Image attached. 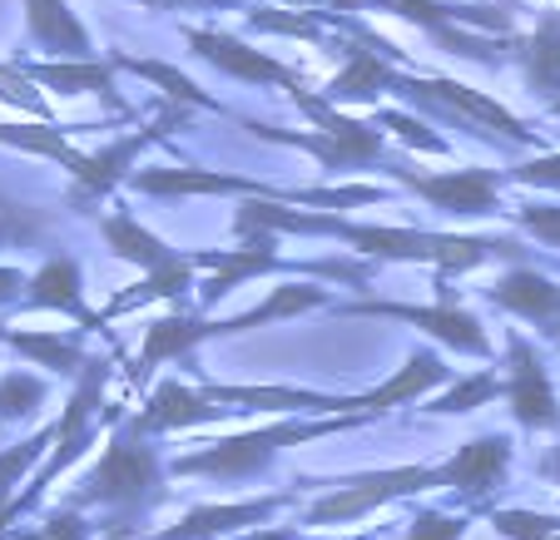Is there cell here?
Instances as JSON below:
<instances>
[{
  "instance_id": "7dc6e473",
  "label": "cell",
  "mask_w": 560,
  "mask_h": 540,
  "mask_svg": "<svg viewBox=\"0 0 560 540\" xmlns=\"http://www.w3.org/2000/svg\"><path fill=\"white\" fill-rule=\"evenodd\" d=\"M540 338H546V342H556V348H560V313L546 322V328H540Z\"/></svg>"
},
{
  "instance_id": "bcb514c9",
  "label": "cell",
  "mask_w": 560,
  "mask_h": 540,
  "mask_svg": "<svg viewBox=\"0 0 560 540\" xmlns=\"http://www.w3.org/2000/svg\"><path fill=\"white\" fill-rule=\"evenodd\" d=\"M278 5H288V11H303V15L328 11V0H278Z\"/></svg>"
},
{
  "instance_id": "e575fe53",
  "label": "cell",
  "mask_w": 560,
  "mask_h": 540,
  "mask_svg": "<svg viewBox=\"0 0 560 540\" xmlns=\"http://www.w3.org/2000/svg\"><path fill=\"white\" fill-rule=\"evenodd\" d=\"M387 189L377 184H342V189H283L278 203H303V209H323V213H338V209H358V203H382Z\"/></svg>"
},
{
  "instance_id": "d6a6232c",
  "label": "cell",
  "mask_w": 560,
  "mask_h": 540,
  "mask_svg": "<svg viewBox=\"0 0 560 540\" xmlns=\"http://www.w3.org/2000/svg\"><path fill=\"white\" fill-rule=\"evenodd\" d=\"M497 397H506V377H501V372H491V367H481V372H466V377H456L452 387H446V392L436 397L432 407H427V412L462 416V412H476V407L497 402Z\"/></svg>"
},
{
  "instance_id": "3957f363",
  "label": "cell",
  "mask_w": 560,
  "mask_h": 540,
  "mask_svg": "<svg viewBox=\"0 0 560 540\" xmlns=\"http://www.w3.org/2000/svg\"><path fill=\"white\" fill-rule=\"evenodd\" d=\"M298 109L307 115V125L313 129H268L258 125V119H238V129H248V134L268 139V144H288V149H303V154H313L317 169L323 174H348V169H368V164H377V169H387L392 154H387V134H382L377 125H362L358 115H348V109L328 105L323 99V90H293Z\"/></svg>"
},
{
  "instance_id": "603a6c76",
  "label": "cell",
  "mask_w": 560,
  "mask_h": 540,
  "mask_svg": "<svg viewBox=\"0 0 560 540\" xmlns=\"http://www.w3.org/2000/svg\"><path fill=\"white\" fill-rule=\"evenodd\" d=\"M342 50H348V64L323 85V99L352 115V109L377 105V99L387 95L392 80H397V64H392L387 55H377L372 45H362V40H342Z\"/></svg>"
},
{
  "instance_id": "b9f144b4",
  "label": "cell",
  "mask_w": 560,
  "mask_h": 540,
  "mask_svg": "<svg viewBox=\"0 0 560 540\" xmlns=\"http://www.w3.org/2000/svg\"><path fill=\"white\" fill-rule=\"evenodd\" d=\"M90 530H100V526H90L85 510L60 506L50 520H45V526L25 530V536H5V540H90Z\"/></svg>"
},
{
  "instance_id": "9a60e30c",
  "label": "cell",
  "mask_w": 560,
  "mask_h": 540,
  "mask_svg": "<svg viewBox=\"0 0 560 540\" xmlns=\"http://www.w3.org/2000/svg\"><path fill=\"white\" fill-rule=\"evenodd\" d=\"M442 486H452L456 496L466 501H491L501 486H506V471H511V436L506 432H487V436H471L462 442L442 467Z\"/></svg>"
},
{
  "instance_id": "2e32d148",
  "label": "cell",
  "mask_w": 560,
  "mask_h": 540,
  "mask_svg": "<svg viewBox=\"0 0 560 540\" xmlns=\"http://www.w3.org/2000/svg\"><path fill=\"white\" fill-rule=\"evenodd\" d=\"M203 392L229 412H278V416H358L352 397L313 392V387H223L203 381Z\"/></svg>"
},
{
  "instance_id": "816d5d0a",
  "label": "cell",
  "mask_w": 560,
  "mask_h": 540,
  "mask_svg": "<svg viewBox=\"0 0 560 540\" xmlns=\"http://www.w3.org/2000/svg\"><path fill=\"white\" fill-rule=\"evenodd\" d=\"M556 540H560V536H556Z\"/></svg>"
},
{
  "instance_id": "836d02e7",
  "label": "cell",
  "mask_w": 560,
  "mask_h": 540,
  "mask_svg": "<svg viewBox=\"0 0 560 540\" xmlns=\"http://www.w3.org/2000/svg\"><path fill=\"white\" fill-rule=\"evenodd\" d=\"M45 397H50L45 377H35V372H5L0 377V422H31L45 407Z\"/></svg>"
},
{
  "instance_id": "f35d334b",
  "label": "cell",
  "mask_w": 560,
  "mask_h": 540,
  "mask_svg": "<svg viewBox=\"0 0 560 540\" xmlns=\"http://www.w3.org/2000/svg\"><path fill=\"white\" fill-rule=\"evenodd\" d=\"M516 223L526 228L536 244L560 248V199H526L516 203Z\"/></svg>"
},
{
  "instance_id": "f546056e",
  "label": "cell",
  "mask_w": 560,
  "mask_h": 540,
  "mask_svg": "<svg viewBox=\"0 0 560 540\" xmlns=\"http://www.w3.org/2000/svg\"><path fill=\"white\" fill-rule=\"evenodd\" d=\"M109 64H115V70H125V74H139V80H144V85H154L159 95L170 99V105H184V109H194V115H199V109H209V115L233 119L229 105H219L209 90H199L189 74H184L179 64H170V60H144V55H119L115 50V55H109Z\"/></svg>"
},
{
  "instance_id": "8fae6325",
  "label": "cell",
  "mask_w": 560,
  "mask_h": 540,
  "mask_svg": "<svg viewBox=\"0 0 560 540\" xmlns=\"http://www.w3.org/2000/svg\"><path fill=\"white\" fill-rule=\"evenodd\" d=\"M506 407L516 416V426H526V432H556L560 426V397L546 372V357L516 328L506 332Z\"/></svg>"
},
{
  "instance_id": "5bb4252c",
  "label": "cell",
  "mask_w": 560,
  "mask_h": 540,
  "mask_svg": "<svg viewBox=\"0 0 560 540\" xmlns=\"http://www.w3.org/2000/svg\"><path fill=\"white\" fill-rule=\"evenodd\" d=\"M15 70H21L25 80L40 90V95H45V90H50V95H60V99L95 95L109 115L129 119V105L119 99V90H115L119 70L109 64V55H100V60H15Z\"/></svg>"
},
{
  "instance_id": "d590c367",
  "label": "cell",
  "mask_w": 560,
  "mask_h": 540,
  "mask_svg": "<svg viewBox=\"0 0 560 540\" xmlns=\"http://www.w3.org/2000/svg\"><path fill=\"white\" fill-rule=\"evenodd\" d=\"M0 105H11V109H21V115H31L35 125H60V119H55V109H50V99H45L40 90H35L31 80L15 70V60H0Z\"/></svg>"
},
{
  "instance_id": "4dcf8cb0",
  "label": "cell",
  "mask_w": 560,
  "mask_h": 540,
  "mask_svg": "<svg viewBox=\"0 0 560 540\" xmlns=\"http://www.w3.org/2000/svg\"><path fill=\"white\" fill-rule=\"evenodd\" d=\"M0 144L21 149V154H40V160H55L65 174L80 169V149L70 144V125H0Z\"/></svg>"
},
{
  "instance_id": "1f68e13d",
  "label": "cell",
  "mask_w": 560,
  "mask_h": 540,
  "mask_svg": "<svg viewBox=\"0 0 560 540\" xmlns=\"http://www.w3.org/2000/svg\"><path fill=\"white\" fill-rule=\"evenodd\" d=\"M50 446H55V422L40 426V432H31L25 442H15V446H0V520H5V510H11L15 486L31 477V467L40 461V456H50Z\"/></svg>"
},
{
  "instance_id": "74e56055",
  "label": "cell",
  "mask_w": 560,
  "mask_h": 540,
  "mask_svg": "<svg viewBox=\"0 0 560 540\" xmlns=\"http://www.w3.org/2000/svg\"><path fill=\"white\" fill-rule=\"evenodd\" d=\"M491 526L506 540H556L560 536V516H546V510H491Z\"/></svg>"
},
{
  "instance_id": "7bdbcfd3",
  "label": "cell",
  "mask_w": 560,
  "mask_h": 540,
  "mask_svg": "<svg viewBox=\"0 0 560 540\" xmlns=\"http://www.w3.org/2000/svg\"><path fill=\"white\" fill-rule=\"evenodd\" d=\"M135 5H144V11H233V0H135Z\"/></svg>"
},
{
  "instance_id": "9c48e42d",
  "label": "cell",
  "mask_w": 560,
  "mask_h": 540,
  "mask_svg": "<svg viewBox=\"0 0 560 540\" xmlns=\"http://www.w3.org/2000/svg\"><path fill=\"white\" fill-rule=\"evenodd\" d=\"M328 496H317L307 506L303 526H342V520L372 516V510L392 506V501H407L427 486H442V471L436 467H387V471H362V477H342L328 481Z\"/></svg>"
},
{
  "instance_id": "cb8c5ba5",
  "label": "cell",
  "mask_w": 560,
  "mask_h": 540,
  "mask_svg": "<svg viewBox=\"0 0 560 540\" xmlns=\"http://www.w3.org/2000/svg\"><path fill=\"white\" fill-rule=\"evenodd\" d=\"M317 307H338V293L323 283H307V278H288V283L268 287L248 313L219 318V328H223V338H238V332L268 328V322H288V318H303V313H317Z\"/></svg>"
},
{
  "instance_id": "ee69618b",
  "label": "cell",
  "mask_w": 560,
  "mask_h": 540,
  "mask_svg": "<svg viewBox=\"0 0 560 540\" xmlns=\"http://www.w3.org/2000/svg\"><path fill=\"white\" fill-rule=\"evenodd\" d=\"M25 287H31V273L15 263H0V307H11L25 297Z\"/></svg>"
},
{
  "instance_id": "6da1fadb",
  "label": "cell",
  "mask_w": 560,
  "mask_h": 540,
  "mask_svg": "<svg viewBox=\"0 0 560 540\" xmlns=\"http://www.w3.org/2000/svg\"><path fill=\"white\" fill-rule=\"evenodd\" d=\"M332 238L348 244L352 258H372V263H422L436 268L442 278L471 273V268L491 263V258H521L526 248L511 234L476 238V234H427V228H392V223H358L342 213L323 209H288L278 199H244L233 213V238Z\"/></svg>"
},
{
  "instance_id": "7a4b0ae2",
  "label": "cell",
  "mask_w": 560,
  "mask_h": 540,
  "mask_svg": "<svg viewBox=\"0 0 560 540\" xmlns=\"http://www.w3.org/2000/svg\"><path fill=\"white\" fill-rule=\"evenodd\" d=\"M170 461L159 456L154 436L135 422V416H119L105 436V451L100 461L90 467V477L70 491L65 506L70 510H90V506H105L109 510V526L105 540H125L129 530H139V520L170 496Z\"/></svg>"
},
{
  "instance_id": "7c38bea8",
  "label": "cell",
  "mask_w": 560,
  "mask_h": 540,
  "mask_svg": "<svg viewBox=\"0 0 560 540\" xmlns=\"http://www.w3.org/2000/svg\"><path fill=\"white\" fill-rule=\"evenodd\" d=\"M184 40H189V55H199L203 64H213L229 80H244V85H278V90H303L307 80L293 70V64L273 60L268 50H254L248 40L229 31H213V25H184Z\"/></svg>"
},
{
  "instance_id": "30bf717a",
  "label": "cell",
  "mask_w": 560,
  "mask_h": 540,
  "mask_svg": "<svg viewBox=\"0 0 560 540\" xmlns=\"http://www.w3.org/2000/svg\"><path fill=\"white\" fill-rule=\"evenodd\" d=\"M332 313H342V318L407 322V328H417V332H427V338L446 342V348L462 352V357L491 362V338H487V328H481V318H476V313H466V307H456L452 297H442V303H387V297H352V303H338Z\"/></svg>"
},
{
  "instance_id": "ab89813d",
  "label": "cell",
  "mask_w": 560,
  "mask_h": 540,
  "mask_svg": "<svg viewBox=\"0 0 560 540\" xmlns=\"http://www.w3.org/2000/svg\"><path fill=\"white\" fill-rule=\"evenodd\" d=\"M506 184H521V189H546L560 199V149H546L536 160H521L516 169H506Z\"/></svg>"
},
{
  "instance_id": "c3c4849f",
  "label": "cell",
  "mask_w": 560,
  "mask_h": 540,
  "mask_svg": "<svg viewBox=\"0 0 560 540\" xmlns=\"http://www.w3.org/2000/svg\"><path fill=\"white\" fill-rule=\"evenodd\" d=\"M540 471H546V477H556V481H560V451H550L546 461H540Z\"/></svg>"
},
{
  "instance_id": "8992f818",
  "label": "cell",
  "mask_w": 560,
  "mask_h": 540,
  "mask_svg": "<svg viewBox=\"0 0 560 540\" xmlns=\"http://www.w3.org/2000/svg\"><path fill=\"white\" fill-rule=\"evenodd\" d=\"M105 381H109V357H90L85 377L74 381L70 402H65L60 422H55V446H50V456H45V467L35 471L31 486L11 501V510H5V520H0V536H5V526H11L15 516H25V510L40 506L45 491H50L55 481H60L65 471H70L74 461L100 442V436H109V426L119 422L115 407H105Z\"/></svg>"
},
{
  "instance_id": "f6af8a7d",
  "label": "cell",
  "mask_w": 560,
  "mask_h": 540,
  "mask_svg": "<svg viewBox=\"0 0 560 540\" xmlns=\"http://www.w3.org/2000/svg\"><path fill=\"white\" fill-rule=\"evenodd\" d=\"M238 540H298V530H278V526H264V530H248Z\"/></svg>"
},
{
  "instance_id": "681fc988",
  "label": "cell",
  "mask_w": 560,
  "mask_h": 540,
  "mask_svg": "<svg viewBox=\"0 0 560 540\" xmlns=\"http://www.w3.org/2000/svg\"><path fill=\"white\" fill-rule=\"evenodd\" d=\"M382 536V530H368V536H348V540H377Z\"/></svg>"
},
{
  "instance_id": "ba28073f",
  "label": "cell",
  "mask_w": 560,
  "mask_h": 540,
  "mask_svg": "<svg viewBox=\"0 0 560 540\" xmlns=\"http://www.w3.org/2000/svg\"><path fill=\"white\" fill-rule=\"evenodd\" d=\"M392 184L427 203V209L446 213V219H497L501 213V184H506V169H412V164L392 160L387 169Z\"/></svg>"
},
{
  "instance_id": "277c9868",
  "label": "cell",
  "mask_w": 560,
  "mask_h": 540,
  "mask_svg": "<svg viewBox=\"0 0 560 540\" xmlns=\"http://www.w3.org/2000/svg\"><path fill=\"white\" fill-rule=\"evenodd\" d=\"M362 422H368V416H278V422H264V426H254V432H233V436H219V442L199 446V451L174 456L170 471L174 477H203V481H254L288 446L348 432V426H362Z\"/></svg>"
},
{
  "instance_id": "484cf974",
  "label": "cell",
  "mask_w": 560,
  "mask_h": 540,
  "mask_svg": "<svg viewBox=\"0 0 560 540\" xmlns=\"http://www.w3.org/2000/svg\"><path fill=\"white\" fill-rule=\"evenodd\" d=\"M0 342L5 348H15L25 362H35V367H45V372H55V377H70V381H80L85 377V367H90V357H85V332L80 328H70V332H50V328H0Z\"/></svg>"
},
{
  "instance_id": "83f0119b",
  "label": "cell",
  "mask_w": 560,
  "mask_h": 540,
  "mask_svg": "<svg viewBox=\"0 0 560 540\" xmlns=\"http://www.w3.org/2000/svg\"><path fill=\"white\" fill-rule=\"evenodd\" d=\"M487 297L501 307V313L530 322V328H546V322L560 313V283L546 273H536V268H511V273H501L497 283L487 287Z\"/></svg>"
},
{
  "instance_id": "5b68a950",
  "label": "cell",
  "mask_w": 560,
  "mask_h": 540,
  "mask_svg": "<svg viewBox=\"0 0 560 540\" xmlns=\"http://www.w3.org/2000/svg\"><path fill=\"white\" fill-rule=\"evenodd\" d=\"M392 95L402 99V105H412L417 115L436 119V125H452V129H462V134L487 139V144H501V149L526 144V149H536V154H546L540 134L526 125V119L511 115V109L501 105V99H491L487 90H471V85H462V80L422 74V70H397Z\"/></svg>"
},
{
  "instance_id": "4fadbf2b",
  "label": "cell",
  "mask_w": 560,
  "mask_h": 540,
  "mask_svg": "<svg viewBox=\"0 0 560 540\" xmlns=\"http://www.w3.org/2000/svg\"><path fill=\"white\" fill-rule=\"evenodd\" d=\"M298 491H273V496H254V501H203V506L184 510L179 526L154 530L144 540H223V536H248L264 530L268 516H278L283 506H293Z\"/></svg>"
},
{
  "instance_id": "d4e9b609",
  "label": "cell",
  "mask_w": 560,
  "mask_h": 540,
  "mask_svg": "<svg viewBox=\"0 0 560 540\" xmlns=\"http://www.w3.org/2000/svg\"><path fill=\"white\" fill-rule=\"evenodd\" d=\"M516 64H521V85L530 99H560V11H540L530 35H521L516 45Z\"/></svg>"
},
{
  "instance_id": "7402d4cb",
  "label": "cell",
  "mask_w": 560,
  "mask_h": 540,
  "mask_svg": "<svg viewBox=\"0 0 560 540\" xmlns=\"http://www.w3.org/2000/svg\"><path fill=\"white\" fill-rule=\"evenodd\" d=\"M229 407H219L203 387H189L179 377H164L154 392L144 397V407L135 412V422L144 426L149 436H164V432H189V426H203V422H223Z\"/></svg>"
},
{
  "instance_id": "4316f807",
  "label": "cell",
  "mask_w": 560,
  "mask_h": 540,
  "mask_svg": "<svg viewBox=\"0 0 560 540\" xmlns=\"http://www.w3.org/2000/svg\"><path fill=\"white\" fill-rule=\"evenodd\" d=\"M100 234H105L109 254H115L119 263L139 268V278H144V273H159V268H170L174 258H184V248H174L170 238H159L154 228H149V223H139L129 209L105 213V219H100Z\"/></svg>"
},
{
  "instance_id": "60d3db41",
  "label": "cell",
  "mask_w": 560,
  "mask_h": 540,
  "mask_svg": "<svg viewBox=\"0 0 560 540\" xmlns=\"http://www.w3.org/2000/svg\"><path fill=\"white\" fill-rule=\"evenodd\" d=\"M462 536H466V516H446V510L417 506L402 540H462Z\"/></svg>"
},
{
  "instance_id": "f1b7e54d",
  "label": "cell",
  "mask_w": 560,
  "mask_h": 540,
  "mask_svg": "<svg viewBox=\"0 0 560 540\" xmlns=\"http://www.w3.org/2000/svg\"><path fill=\"white\" fill-rule=\"evenodd\" d=\"M199 287V268H194V258H174L170 268H159V273H144L135 287H125V293H115L105 307H100V322L109 318H125V313H139V307L149 303H184V297Z\"/></svg>"
},
{
  "instance_id": "ac0fdd59",
  "label": "cell",
  "mask_w": 560,
  "mask_h": 540,
  "mask_svg": "<svg viewBox=\"0 0 560 540\" xmlns=\"http://www.w3.org/2000/svg\"><path fill=\"white\" fill-rule=\"evenodd\" d=\"M135 193L149 199H184V193H238V199H278V184L264 179H244V174H219V169H164V164H149L129 179Z\"/></svg>"
},
{
  "instance_id": "8d00e7d4",
  "label": "cell",
  "mask_w": 560,
  "mask_h": 540,
  "mask_svg": "<svg viewBox=\"0 0 560 540\" xmlns=\"http://www.w3.org/2000/svg\"><path fill=\"white\" fill-rule=\"evenodd\" d=\"M372 125H377L382 134H397L402 144L422 149V154H446V149H452L432 125H427V119H417L412 109H377V119H372Z\"/></svg>"
},
{
  "instance_id": "44dd1931",
  "label": "cell",
  "mask_w": 560,
  "mask_h": 540,
  "mask_svg": "<svg viewBox=\"0 0 560 540\" xmlns=\"http://www.w3.org/2000/svg\"><path fill=\"white\" fill-rule=\"evenodd\" d=\"M452 381H456V372L446 367L432 348H417L412 357H407V367H397L392 377H382L372 392L352 397V412L358 416H382V412H392V407H407V402H417V397L436 392V387H452Z\"/></svg>"
},
{
  "instance_id": "ffe728a7",
  "label": "cell",
  "mask_w": 560,
  "mask_h": 540,
  "mask_svg": "<svg viewBox=\"0 0 560 540\" xmlns=\"http://www.w3.org/2000/svg\"><path fill=\"white\" fill-rule=\"evenodd\" d=\"M25 35L40 50V60H100L90 25L74 15L70 0H21Z\"/></svg>"
},
{
  "instance_id": "e0dca14e",
  "label": "cell",
  "mask_w": 560,
  "mask_h": 540,
  "mask_svg": "<svg viewBox=\"0 0 560 540\" xmlns=\"http://www.w3.org/2000/svg\"><path fill=\"white\" fill-rule=\"evenodd\" d=\"M25 313H65L80 322V332H100V313L85 303V268L74 263L70 254H50L40 268L31 273V287L21 297Z\"/></svg>"
},
{
  "instance_id": "f907efd6",
  "label": "cell",
  "mask_w": 560,
  "mask_h": 540,
  "mask_svg": "<svg viewBox=\"0 0 560 540\" xmlns=\"http://www.w3.org/2000/svg\"><path fill=\"white\" fill-rule=\"evenodd\" d=\"M550 115H560V99H556V105H550Z\"/></svg>"
},
{
  "instance_id": "52a82bcc",
  "label": "cell",
  "mask_w": 560,
  "mask_h": 540,
  "mask_svg": "<svg viewBox=\"0 0 560 540\" xmlns=\"http://www.w3.org/2000/svg\"><path fill=\"white\" fill-rule=\"evenodd\" d=\"M194 119V109H184V105H164L154 109V119L149 125H139V129H129V134H119V139H109L105 149H95V154H85L80 160V169L70 174V209H80V213H95L100 203L109 199V193L119 189V184H129L135 179V164L144 160V149L149 144H159V139H170L174 129H184Z\"/></svg>"
},
{
  "instance_id": "d6986e66",
  "label": "cell",
  "mask_w": 560,
  "mask_h": 540,
  "mask_svg": "<svg viewBox=\"0 0 560 540\" xmlns=\"http://www.w3.org/2000/svg\"><path fill=\"white\" fill-rule=\"evenodd\" d=\"M213 338H223V328H219V318H203V313H170V318L149 322L144 342H139V357L129 367V381L149 387L154 367H164L174 357H189L199 342H213Z\"/></svg>"
}]
</instances>
